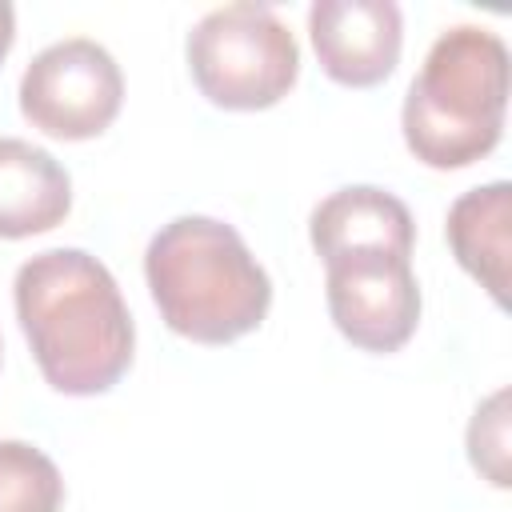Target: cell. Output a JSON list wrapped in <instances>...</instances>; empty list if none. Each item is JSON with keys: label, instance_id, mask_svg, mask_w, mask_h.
<instances>
[{"label": "cell", "instance_id": "30bf717a", "mask_svg": "<svg viewBox=\"0 0 512 512\" xmlns=\"http://www.w3.org/2000/svg\"><path fill=\"white\" fill-rule=\"evenodd\" d=\"M448 248L456 264L488 288L496 304H508V260H512V184L492 180L464 192L448 208Z\"/></svg>", "mask_w": 512, "mask_h": 512}, {"label": "cell", "instance_id": "8fae6325", "mask_svg": "<svg viewBox=\"0 0 512 512\" xmlns=\"http://www.w3.org/2000/svg\"><path fill=\"white\" fill-rule=\"evenodd\" d=\"M60 468L24 440H0V512H60Z\"/></svg>", "mask_w": 512, "mask_h": 512}, {"label": "cell", "instance_id": "ba28073f", "mask_svg": "<svg viewBox=\"0 0 512 512\" xmlns=\"http://www.w3.org/2000/svg\"><path fill=\"white\" fill-rule=\"evenodd\" d=\"M308 236L320 260L344 252H392L412 260L416 224L404 200H396L392 192L376 184H348L312 208Z\"/></svg>", "mask_w": 512, "mask_h": 512}, {"label": "cell", "instance_id": "52a82bcc", "mask_svg": "<svg viewBox=\"0 0 512 512\" xmlns=\"http://www.w3.org/2000/svg\"><path fill=\"white\" fill-rule=\"evenodd\" d=\"M308 36L320 68L344 88H372L396 72L404 20L392 0H316Z\"/></svg>", "mask_w": 512, "mask_h": 512}, {"label": "cell", "instance_id": "5b68a950", "mask_svg": "<svg viewBox=\"0 0 512 512\" xmlns=\"http://www.w3.org/2000/svg\"><path fill=\"white\" fill-rule=\"evenodd\" d=\"M124 104V76L112 52L88 36L48 44L20 76V112L56 140L100 136Z\"/></svg>", "mask_w": 512, "mask_h": 512}, {"label": "cell", "instance_id": "4fadbf2b", "mask_svg": "<svg viewBox=\"0 0 512 512\" xmlns=\"http://www.w3.org/2000/svg\"><path fill=\"white\" fill-rule=\"evenodd\" d=\"M12 40H16V12L8 0H0V64L12 52Z\"/></svg>", "mask_w": 512, "mask_h": 512}, {"label": "cell", "instance_id": "3957f363", "mask_svg": "<svg viewBox=\"0 0 512 512\" xmlns=\"http://www.w3.org/2000/svg\"><path fill=\"white\" fill-rule=\"evenodd\" d=\"M508 48L492 28L456 24L424 56L404 96V144L428 168H468L504 132Z\"/></svg>", "mask_w": 512, "mask_h": 512}, {"label": "cell", "instance_id": "277c9868", "mask_svg": "<svg viewBox=\"0 0 512 512\" xmlns=\"http://www.w3.org/2000/svg\"><path fill=\"white\" fill-rule=\"evenodd\" d=\"M188 72L216 108L256 112L292 92L300 48L272 8L224 4L188 32Z\"/></svg>", "mask_w": 512, "mask_h": 512}, {"label": "cell", "instance_id": "6da1fadb", "mask_svg": "<svg viewBox=\"0 0 512 512\" xmlns=\"http://www.w3.org/2000/svg\"><path fill=\"white\" fill-rule=\"evenodd\" d=\"M16 320L44 380L64 396L108 392L132 364L136 328L112 272L84 248H48L20 264Z\"/></svg>", "mask_w": 512, "mask_h": 512}, {"label": "cell", "instance_id": "8992f818", "mask_svg": "<svg viewBox=\"0 0 512 512\" xmlns=\"http://www.w3.org/2000/svg\"><path fill=\"white\" fill-rule=\"evenodd\" d=\"M332 324L364 352H396L420 324V284L408 256L344 252L324 260Z\"/></svg>", "mask_w": 512, "mask_h": 512}, {"label": "cell", "instance_id": "7c38bea8", "mask_svg": "<svg viewBox=\"0 0 512 512\" xmlns=\"http://www.w3.org/2000/svg\"><path fill=\"white\" fill-rule=\"evenodd\" d=\"M468 456L496 488H508V392L488 396L468 424Z\"/></svg>", "mask_w": 512, "mask_h": 512}, {"label": "cell", "instance_id": "7a4b0ae2", "mask_svg": "<svg viewBox=\"0 0 512 512\" xmlns=\"http://www.w3.org/2000/svg\"><path fill=\"white\" fill-rule=\"evenodd\" d=\"M144 280L160 320L196 344H232L260 328L272 280L240 232L212 216L168 220L144 252Z\"/></svg>", "mask_w": 512, "mask_h": 512}, {"label": "cell", "instance_id": "9c48e42d", "mask_svg": "<svg viewBox=\"0 0 512 512\" xmlns=\"http://www.w3.org/2000/svg\"><path fill=\"white\" fill-rule=\"evenodd\" d=\"M72 180L60 160L28 140L0 136V236L24 240L64 224Z\"/></svg>", "mask_w": 512, "mask_h": 512}]
</instances>
